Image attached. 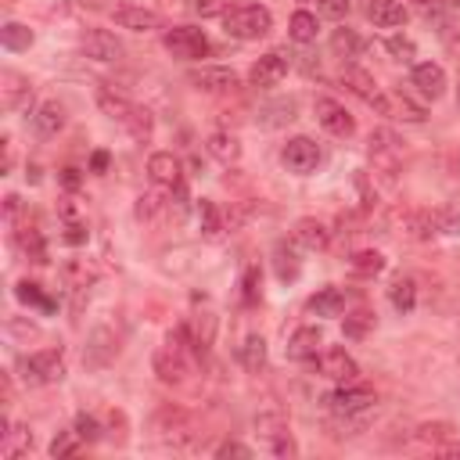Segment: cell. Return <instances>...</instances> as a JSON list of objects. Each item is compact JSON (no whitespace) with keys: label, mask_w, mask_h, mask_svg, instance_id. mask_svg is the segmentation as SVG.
I'll return each instance as SVG.
<instances>
[{"label":"cell","mask_w":460,"mask_h":460,"mask_svg":"<svg viewBox=\"0 0 460 460\" xmlns=\"http://www.w3.org/2000/svg\"><path fill=\"white\" fill-rule=\"evenodd\" d=\"M90 169H93V172H104V169H108V151H93Z\"/></svg>","instance_id":"obj_58"},{"label":"cell","mask_w":460,"mask_h":460,"mask_svg":"<svg viewBox=\"0 0 460 460\" xmlns=\"http://www.w3.org/2000/svg\"><path fill=\"white\" fill-rule=\"evenodd\" d=\"M0 104H4V111H25L32 104V83L22 72L4 68L0 72Z\"/></svg>","instance_id":"obj_14"},{"label":"cell","mask_w":460,"mask_h":460,"mask_svg":"<svg viewBox=\"0 0 460 460\" xmlns=\"http://www.w3.org/2000/svg\"><path fill=\"white\" fill-rule=\"evenodd\" d=\"M97 108H101L108 119H115V122L122 126V122H126V115L133 111V101H129L126 93L111 90V86H97Z\"/></svg>","instance_id":"obj_28"},{"label":"cell","mask_w":460,"mask_h":460,"mask_svg":"<svg viewBox=\"0 0 460 460\" xmlns=\"http://www.w3.org/2000/svg\"><path fill=\"white\" fill-rule=\"evenodd\" d=\"M14 295H18L22 302H29V305H43V309H50V302L40 295V284H32V280H22V284L14 288Z\"/></svg>","instance_id":"obj_51"},{"label":"cell","mask_w":460,"mask_h":460,"mask_svg":"<svg viewBox=\"0 0 460 460\" xmlns=\"http://www.w3.org/2000/svg\"><path fill=\"white\" fill-rule=\"evenodd\" d=\"M4 216H7V223H14V216H18V198L14 194L4 198Z\"/></svg>","instance_id":"obj_59"},{"label":"cell","mask_w":460,"mask_h":460,"mask_svg":"<svg viewBox=\"0 0 460 460\" xmlns=\"http://www.w3.org/2000/svg\"><path fill=\"white\" fill-rule=\"evenodd\" d=\"M115 356H119V334H115V327H108V323H97V327L86 334L83 363H86L90 370H101V367H108Z\"/></svg>","instance_id":"obj_11"},{"label":"cell","mask_w":460,"mask_h":460,"mask_svg":"<svg viewBox=\"0 0 460 460\" xmlns=\"http://www.w3.org/2000/svg\"><path fill=\"white\" fill-rule=\"evenodd\" d=\"M410 83L417 86V93H420V97L438 101V97L446 93V68H442V65H435V61H420V65H413Z\"/></svg>","instance_id":"obj_20"},{"label":"cell","mask_w":460,"mask_h":460,"mask_svg":"<svg viewBox=\"0 0 460 460\" xmlns=\"http://www.w3.org/2000/svg\"><path fill=\"white\" fill-rule=\"evenodd\" d=\"M187 83H190L194 90H201V93H216V97H223V93H237V86H241L237 72L226 68V65H201V68H190V72H187Z\"/></svg>","instance_id":"obj_9"},{"label":"cell","mask_w":460,"mask_h":460,"mask_svg":"<svg viewBox=\"0 0 460 460\" xmlns=\"http://www.w3.org/2000/svg\"><path fill=\"white\" fill-rule=\"evenodd\" d=\"M291 241H295L298 248H305V252H323V248L331 244V230H327L320 219L305 216V219H298V223H295Z\"/></svg>","instance_id":"obj_22"},{"label":"cell","mask_w":460,"mask_h":460,"mask_svg":"<svg viewBox=\"0 0 460 460\" xmlns=\"http://www.w3.org/2000/svg\"><path fill=\"white\" fill-rule=\"evenodd\" d=\"M367 18L377 25V29H399L406 25V7L399 0H367Z\"/></svg>","instance_id":"obj_25"},{"label":"cell","mask_w":460,"mask_h":460,"mask_svg":"<svg viewBox=\"0 0 460 460\" xmlns=\"http://www.w3.org/2000/svg\"><path fill=\"white\" fill-rule=\"evenodd\" d=\"M295 111H298L295 97H280V101H270V104H262V108H259V126H266V129L288 126V122L295 119Z\"/></svg>","instance_id":"obj_29"},{"label":"cell","mask_w":460,"mask_h":460,"mask_svg":"<svg viewBox=\"0 0 460 460\" xmlns=\"http://www.w3.org/2000/svg\"><path fill=\"white\" fill-rule=\"evenodd\" d=\"M280 162L288 165V172L309 176V172L320 165V147H316V140H309V137H291V140L284 144V151H280Z\"/></svg>","instance_id":"obj_12"},{"label":"cell","mask_w":460,"mask_h":460,"mask_svg":"<svg viewBox=\"0 0 460 460\" xmlns=\"http://www.w3.org/2000/svg\"><path fill=\"white\" fill-rule=\"evenodd\" d=\"M288 75V58L280 54V50H270V54H262L252 68H248V83L255 86V90H273L280 79Z\"/></svg>","instance_id":"obj_18"},{"label":"cell","mask_w":460,"mask_h":460,"mask_svg":"<svg viewBox=\"0 0 460 460\" xmlns=\"http://www.w3.org/2000/svg\"><path fill=\"white\" fill-rule=\"evenodd\" d=\"M61 180H65V187H75V183H79V169H65Z\"/></svg>","instance_id":"obj_61"},{"label":"cell","mask_w":460,"mask_h":460,"mask_svg":"<svg viewBox=\"0 0 460 460\" xmlns=\"http://www.w3.org/2000/svg\"><path fill=\"white\" fill-rule=\"evenodd\" d=\"M255 284H259V270L252 266V270L244 273V302H255V295H259V288H255Z\"/></svg>","instance_id":"obj_56"},{"label":"cell","mask_w":460,"mask_h":460,"mask_svg":"<svg viewBox=\"0 0 460 460\" xmlns=\"http://www.w3.org/2000/svg\"><path fill=\"white\" fill-rule=\"evenodd\" d=\"M79 442H83V438L75 435V428H72V431H58L54 442H50V456H54V460L75 456V453H79Z\"/></svg>","instance_id":"obj_48"},{"label":"cell","mask_w":460,"mask_h":460,"mask_svg":"<svg viewBox=\"0 0 460 460\" xmlns=\"http://www.w3.org/2000/svg\"><path fill=\"white\" fill-rule=\"evenodd\" d=\"M316 32H320L316 14H313V11H305V7H298V11L291 14V22H288V36H291L295 43H313V40H316Z\"/></svg>","instance_id":"obj_33"},{"label":"cell","mask_w":460,"mask_h":460,"mask_svg":"<svg viewBox=\"0 0 460 460\" xmlns=\"http://www.w3.org/2000/svg\"><path fill=\"white\" fill-rule=\"evenodd\" d=\"M273 270H277L280 280H295V277H298L302 262H298V252H295L288 241H280V244L273 248Z\"/></svg>","instance_id":"obj_36"},{"label":"cell","mask_w":460,"mask_h":460,"mask_svg":"<svg viewBox=\"0 0 460 460\" xmlns=\"http://www.w3.org/2000/svg\"><path fill=\"white\" fill-rule=\"evenodd\" d=\"M453 435H456V428H453L449 420H424V424H417V431H413V438H417L420 446H431V449L446 446Z\"/></svg>","instance_id":"obj_32"},{"label":"cell","mask_w":460,"mask_h":460,"mask_svg":"<svg viewBox=\"0 0 460 460\" xmlns=\"http://www.w3.org/2000/svg\"><path fill=\"white\" fill-rule=\"evenodd\" d=\"M370 162H374V172H381L385 180H395L399 165H402V140L392 133V129H370V147H367Z\"/></svg>","instance_id":"obj_5"},{"label":"cell","mask_w":460,"mask_h":460,"mask_svg":"<svg viewBox=\"0 0 460 460\" xmlns=\"http://www.w3.org/2000/svg\"><path fill=\"white\" fill-rule=\"evenodd\" d=\"M32 40H36L32 29L22 25V22H4V29H0V43H4V50H29Z\"/></svg>","instance_id":"obj_38"},{"label":"cell","mask_w":460,"mask_h":460,"mask_svg":"<svg viewBox=\"0 0 460 460\" xmlns=\"http://www.w3.org/2000/svg\"><path fill=\"white\" fill-rule=\"evenodd\" d=\"M65 377V349L61 345H47V349H36L22 359V381L40 388V385H54Z\"/></svg>","instance_id":"obj_3"},{"label":"cell","mask_w":460,"mask_h":460,"mask_svg":"<svg viewBox=\"0 0 460 460\" xmlns=\"http://www.w3.org/2000/svg\"><path fill=\"white\" fill-rule=\"evenodd\" d=\"M438 453L442 456H460V442H446V446H438Z\"/></svg>","instance_id":"obj_60"},{"label":"cell","mask_w":460,"mask_h":460,"mask_svg":"<svg viewBox=\"0 0 460 460\" xmlns=\"http://www.w3.org/2000/svg\"><path fill=\"white\" fill-rule=\"evenodd\" d=\"M190 7L201 18H223L230 7H237V0H190Z\"/></svg>","instance_id":"obj_50"},{"label":"cell","mask_w":460,"mask_h":460,"mask_svg":"<svg viewBox=\"0 0 460 460\" xmlns=\"http://www.w3.org/2000/svg\"><path fill=\"white\" fill-rule=\"evenodd\" d=\"M374 327V313L370 309H356V313H349L345 316V338H367V331Z\"/></svg>","instance_id":"obj_46"},{"label":"cell","mask_w":460,"mask_h":460,"mask_svg":"<svg viewBox=\"0 0 460 460\" xmlns=\"http://www.w3.org/2000/svg\"><path fill=\"white\" fill-rule=\"evenodd\" d=\"M431 219H435V230L438 234H446V237H456L460 234V208L438 205V208H431Z\"/></svg>","instance_id":"obj_44"},{"label":"cell","mask_w":460,"mask_h":460,"mask_svg":"<svg viewBox=\"0 0 460 460\" xmlns=\"http://www.w3.org/2000/svg\"><path fill=\"white\" fill-rule=\"evenodd\" d=\"M316 370L327 377V381H334V385H345V381H359V363L345 352V349H323L316 359Z\"/></svg>","instance_id":"obj_13"},{"label":"cell","mask_w":460,"mask_h":460,"mask_svg":"<svg viewBox=\"0 0 460 460\" xmlns=\"http://www.w3.org/2000/svg\"><path fill=\"white\" fill-rule=\"evenodd\" d=\"M79 47H83V54H86V58L104 61V65L122 58V43H119V40H115V32H108V29H83Z\"/></svg>","instance_id":"obj_17"},{"label":"cell","mask_w":460,"mask_h":460,"mask_svg":"<svg viewBox=\"0 0 460 460\" xmlns=\"http://www.w3.org/2000/svg\"><path fill=\"white\" fill-rule=\"evenodd\" d=\"M388 115H392V119H402V122H424V119H428L424 108L413 104L406 93H388Z\"/></svg>","instance_id":"obj_40"},{"label":"cell","mask_w":460,"mask_h":460,"mask_svg":"<svg viewBox=\"0 0 460 460\" xmlns=\"http://www.w3.org/2000/svg\"><path fill=\"white\" fill-rule=\"evenodd\" d=\"M309 313L313 316H341L345 313V291L341 288H320L309 298Z\"/></svg>","instance_id":"obj_30"},{"label":"cell","mask_w":460,"mask_h":460,"mask_svg":"<svg viewBox=\"0 0 460 460\" xmlns=\"http://www.w3.org/2000/svg\"><path fill=\"white\" fill-rule=\"evenodd\" d=\"M18 248H22L32 262H47V244H43V237H40L36 226H22V230H18Z\"/></svg>","instance_id":"obj_42"},{"label":"cell","mask_w":460,"mask_h":460,"mask_svg":"<svg viewBox=\"0 0 460 460\" xmlns=\"http://www.w3.org/2000/svg\"><path fill=\"white\" fill-rule=\"evenodd\" d=\"M223 29L234 40H262L273 29V14L262 4H237L223 14Z\"/></svg>","instance_id":"obj_2"},{"label":"cell","mask_w":460,"mask_h":460,"mask_svg":"<svg viewBox=\"0 0 460 460\" xmlns=\"http://www.w3.org/2000/svg\"><path fill=\"white\" fill-rule=\"evenodd\" d=\"M456 108H460V90H456Z\"/></svg>","instance_id":"obj_63"},{"label":"cell","mask_w":460,"mask_h":460,"mask_svg":"<svg viewBox=\"0 0 460 460\" xmlns=\"http://www.w3.org/2000/svg\"><path fill=\"white\" fill-rule=\"evenodd\" d=\"M165 208H169V201L158 190H147V194L137 198V219H144V223H158Z\"/></svg>","instance_id":"obj_41"},{"label":"cell","mask_w":460,"mask_h":460,"mask_svg":"<svg viewBox=\"0 0 460 460\" xmlns=\"http://www.w3.org/2000/svg\"><path fill=\"white\" fill-rule=\"evenodd\" d=\"M410 4H417V7H428V4H435V0H410Z\"/></svg>","instance_id":"obj_62"},{"label":"cell","mask_w":460,"mask_h":460,"mask_svg":"<svg viewBox=\"0 0 460 460\" xmlns=\"http://www.w3.org/2000/svg\"><path fill=\"white\" fill-rule=\"evenodd\" d=\"M395 223L402 230V237L410 241H431L438 230H435V219H431V208H399L395 212Z\"/></svg>","instance_id":"obj_19"},{"label":"cell","mask_w":460,"mask_h":460,"mask_svg":"<svg viewBox=\"0 0 460 460\" xmlns=\"http://www.w3.org/2000/svg\"><path fill=\"white\" fill-rule=\"evenodd\" d=\"M147 176H151V183L162 187V190L183 187V165H180V158H176L172 151H155V155L147 158Z\"/></svg>","instance_id":"obj_16"},{"label":"cell","mask_w":460,"mask_h":460,"mask_svg":"<svg viewBox=\"0 0 460 460\" xmlns=\"http://www.w3.org/2000/svg\"><path fill=\"white\" fill-rule=\"evenodd\" d=\"M0 144H4V176H7V172L14 169V140H11V137H4Z\"/></svg>","instance_id":"obj_57"},{"label":"cell","mask_w":460,"mask_h":460,"mask_svg":"<svg viewBox=\"0 0 460 460\" xmlns=\"http://www.w3.org/2000/svg\"><path fill=\"white\" fill-rule=\"evenodd\" d=\"M385 47H388V54H395L399 61H410V58H413V40H410V36H388Z\"/></svg>","instance_id":"obj_52"},{"label":"cell","mask_w":460,"mask_h":460,"mask_svg":"<svg viewBox=\"0 0 460 460\" xmlns=\"http://www.w3.org/2000/svg\"><path fill=\"white\" fill-rule=\"evenodd\" d=\"M216 456L219 460H226V456H252V449L244 442H219L216 446Z\"/></svg>","instance_id":"obj_53"},{"label":"cell","mask_w":460,"mask_h":460,"mask_svg":"<svg viewBox=\"0 0 460 460\" xmlns=\"http://www.w3.org/2000/svg\"><path fill=\"white\" fill-rule=\"evenodd\" d=\"M323 402H327V410L334 417H359V413H367L374 406V392L367 385H359V381H345Z\"/></svg>","instance_id":"obj_7"},{"label":"cell","mask_w":460,"mask_h":460,"mask_svg":"<svg viewBox=\"0 0 460 460\" xmlns=\"http://www.w3.org/2000/svg\"><path fill=\"white\" fill-rule=\"evenodd\" d=\"M255 431H259V438H262V446L273 453V456H280V460H288V456H295L298 453V446H295V438H291V428H288V420H284V413L280 410H262V413H255Z\"/></svg>","instance_id":"obj_4"},{"label":"cell","mask_w":460,"mask_h":460,"mask_svg":"<svg viewBox=\"0 0 460 460\" xmlns=\"http://www.w3.org/2000/svg\"><path fill=\"white\" fill-rule=\"evenodd\" d=\"M162 43H165V50L172 58H183V61H198V58H205L212 50L208 36L201 29H194V25H172V29H165Z\"/></svg>","instance_id":"obj_6"},{"label":"cell","mask_w":460,"mask_h":460,"mask_svg":"<svg viewBox=\"0 0 460 460\" xmlns=\"http://www.w3.org/2000/svg\"><path fill=\"white\" fill-rule=\"evenodd\" d=\"M65 241H68V244H83V241H86V226H83L79 219L68 223V226H65Z\"/></svg>","instance_id":"obj_55"},{"label":"cell","mask_w":460,"mask_h":460,"mask_svg":"<svg viewBox=\"0 0 460 460\" xmlns=\"http://www.w3.org/2000/svg\"><path fill=\"white\" fill-rule=\"evenodd\" d=\"M349 270H352L356 277H363V280H374V277L385 273V255H381L377 248H359V252L349 259Z\"/></svg>","instance_id":"obj_31"},{"label":"cell","mask_w":460,"mask_h":460,"mask_svg":"<svg viewBox=\"0 0 460 460\" xmlns=\"http://www.w3.org/2000/svg\"><path fill=\"white\" fill-rule=\"evenodd\" d=\"M331 50L341 58V61H356L363 54V40L352 32V29H334L331 36Z\"/></svg>","instance_id":"obj_39"},{"label":"cell","mask_w":460,"mask_h":460,"mask_svg":"<svg viewBox=\"0 0 460 460\" xmlns=\"http://www.w3.org/2000/svg\"><path fill=\"white\" fill-rule=\"evenodd\" d=\"M122 129L133 137V140H140V144H147L151 140V133H155V115L144 108V104H133V111L126 115V122H122Z\"/></svg>","instance_id":"obj_34"},{"label":"cell","mask_w":460,"mask_h":460,"mask_svg":"<svg viewBox=\"0 0 460 460\" xmlns=\"http://www.w3.org/2000/svg\"><path fill=\"white\" fill-rule=\"evenodd\" d=\"M72 428H75V435H79L83 442H101V435H104V428H101V420H97L93 413H79Z\"/></svg>","instance_id":"obj_49"},{"label":"cell","mask_w":460,"mask_h":460,"mask_svg":"<svg viewBox=\"0 0 460 460\" xmlns=\"http://www.w3.org/2000/svg\"><path fill=\"white\" fill-rule=\"evenodd\" d=\"M111 18H115V25H119V29H129V32H151V29H158V25H162V18H158L155 11H147V7H133V4L115 7V11H111Z\"/></svg>","instance_id":"obj_23"},{"label":"cell","mask_w":460,"mask_h":460,"mask_svg":"<svg viewBox=\"0 0 460 460\" xmlns=\"http://www.w3.org/2000/svg\"><path fill=\"white\" fill-rule=\"evenodd\" d=\"M151 431H155V438H158L165 449H187V446L194 442V435H198L194 417H190L183 406H172V402H165V406L155 410Z\"/></svg>","instance_id":"obj_1"},{"label":"cell","mask_w":460,"mask_h":460,"mask_svg":"<svg viewBox=\"0 0 460 460\" xmlns=\"http://www.w3.org/2000/svg\"><path fill=\"white\" fill-rule=\"evenodd\" d=\"M61 273H65V280H68L72 291H83V288L93 280V270L86 266V259H72V262H65Z\"/></svg>","instance_id":"obj_45"},{"label":"cell","mask_w":460,"mask_h":460,"mask_svg":"<svg viewBox=\"0 0 460 460\" xmlns=\"http://www.w3.org/2000/svg\"><path fill=\"white\" fill-rule=\"evenodd\" d=\"M190 363H194V356H190L187 349L172 345V341H165V345L155 352V374H158L162 385H183L187 374H190Z\"/></svg>","instance_id":"obj_10"},{"label":"cell","mask_w":460,"mask_h":460,"mask_svg":"<svg viewBox=\"0 0 460 460\" xmlns=\"http://www.w3.org/2000/svg\"><path fill=\"white\" fill-rule=\"evenodd\" d=\"M205 151H208L216 162H223V165H234V162L241 158V140H237L230 129H216V133H208V140H205Z\"/></svg>","instance_id":"obj_27"},{"label":"cell","mask_w":460,"mask_h":460,"mask_svg":"<svg viewBox=\"0 0 460 460\" xmlns=\"http://www.w3.org/2000/svg\"><path fill=\"white\" fill-rule=\"evenodd\" d=\"M190 334H194V341H198V349L205 352V349L212 345V338H216V316H208V313H201V316H194V320H190Z\"/></svg>","instance_id":"obj_47"},{"label":"cell","mask_w":460,"mask_h":460,"mask_svg":"<svg viewBox=\"0 0 460 460\" xmlns=\"http://www.w3.org/2000/svg\"><path fill=\"white\" fill-rule=\"evenodd\" d=\"M237 356H241V363H244V370H252V374H259V370L266 367V338H262V334H248V338L241 341V349H237Z\"/></svg>","instance_id":"obj_35"},{"label":"cell","mask_w":460,"mask_h":460,"mask_svg":"<svg viewBox=\"0 0 460 460\" xmlns=\"http://www.w3.org/2000/svg\"><path fill=\"white\" fill-rule=\"evenodd\" d=\"M341 86H345L349 93H356L367 108H374L377 115H388V93H381V86L374 83L370 72H363V68H356V65H345V68H341Z\"/></svg>","instance_id":"obj_8"},{"label":"cell","mask_w":460,"mask_h":460,"mask_svg":"<svg viewBox=\"0 0 460 460\" xmlns=\"http://www.w3.org/2000/svg\"><path fill=\"white\" fill-rule=\"evenodd\" d=\"M320 345H323V334H320V327H298V331L288 338V356L305 363V359H316Z\"/></svg>","instance_id":"obj_26"},{"label":"cell","mask_w":460,"mask_h":460,"mask_svg":"<svg viewBox=\"0 0 460 460\" xmlns=\"http://www.w3.org/2000/svg\"><path fill=\"white\" fill-rule=\"evenodd\" d=\"M388 302H392L399 313H410V309L417 305V280H413V277H399V280H392V288H388Z\"/></svg>","instance_id":"obj_37"},{"label":"cell","mask_w":460,"mask_h":460,"mask_svg":"<svg viewBox=\"0 0 460 460\" xmlns=\"http://www.w3.org/2000/svg\"><path fill=\"white\" fill-rule=\"evenodd\" d=\"M32 446H36V438L25 424H7V420L0 424V456L4 460H18V456L32 453Z\"/></svg>","instance_id":"obj_21"},{"label":"cell","mask_w":460,"mask_h":460,"mask_svg":"<svg viewBox=\"0 0 460 460\" xmlns=\"http://www.w3.org/2000/svg\"><path fill=\"white\" fill-rule=\"evenodd\" d=\"M32 129L40 133V137H58L61 129H65V104L61 101H43L36 111H32Z\"/></svg>","instance_id":"obj_24"},{"label":"cell","mask_w":460,"mask_h":460,"mask_svg":"<svg viewBox=\"0 0 460 460\" xmlns=\"http://www.w3.org/2000/svg\"><path fill=\"white\" fill-rule=\"evenodd\" d=\"M198 223H201V234H205V237H216V234L223 230V212H219V205L208 201V198H201V205H198Z\"/></svg>","instance_id":"obj_43"},{"label":"cell","mask_w":460,"mask_h":460,"mask_svg":"<svg viewBox=\"0 0 460 460\" xmlns=\"http://www.w3.org/2000/svg\"><path fill=\"white\" fill-rule=\"evenodd\" d=\"M316 119H320V126L331 133V137H352L356 133V119L345 111V104L341 101H334V97H316Z\"/></svg>","instance_id":"obj_15"},{"label":"cell","mask_w":460,"mask_h":460,"mask_svg":"<svg viewBox=\"0 0 460 460\" xmlns=\"http://www.w3.org/2000/svg\"><path fill=\"white\" fill-rule=\"evenodd\" d=\"M316 7H320L323 14H331V18H341V14L349 11V0H320Z\"/></svg>","instance_id":"obj_54"}]
</instances>
